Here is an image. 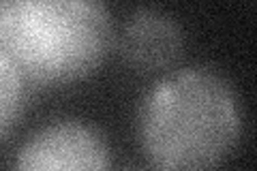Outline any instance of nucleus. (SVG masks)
I'll use <instances>...</instances> for the list:
<instances>
[{
  "mask_svg": "<svg viewBox=\"0 0 257 171\" xmlns=\"http://www.w3.org/2000/svg\"><path fill=\"white\" fill-rule=\"evenodd\" d=\"M138 128L144 154L159 171H212L238 143L242 111L219 71L193 64L146 92Z\"/></svg>",
  "mask_w": 257,
  "mask_h": 171,
  "instance_id": "1",
  "label": "nucleus"
},
{
  "mask_svg": "<svg viewBox=\"0 0 257 171\" xmlns=\"http://www.w3.org/2000/svg\"><path fill=\"white\" fill-rule=\"evenodd\" d=\"M114 39L99 0H0V50L26 81L67 84L105 60Z\"/></svg>",
  "mask_w": 257,
  "mask_h": 171,
  "instance_id": "2",
  "label": "nucleus"
},
{
  "mask_svg": "<svg viewBox=\"0 0 257 171\" xmlns=\"http://www.w3.org/2000/svg\"><path fill=\"white\" fill-rule=\"evenodd\" d=\"M11 171H111V154L94 126L67 118L32 133Z\"/></svg>",
  "mask_w": 257,
  "mask_h": 171,
  "instance_id": "3",
  "label": "nucleus"
},
{
  "mask_svg": "<svg viewBox=\"0 0 257 171\" xmlns=\"http://www.w3.org/2000/svg\"><path fill=\"white\" fill-rule=\"evenodd\" d=\"M120 52L128 64L144 71L167 67L182 52V28L174 15L144 7L124 22Z\"/></svg>",
  "mask_w": 257,
  "mask_h": 171,
  "instance_id": "4",
  "label": "nucleus"
},
{
  "mask_svg": "<svg viewBox=\"0 0 257 171\" xmlns=\"http://www.w3.org/2000/svg\"><path fill=\"white\" fill-rule=\"evenodd\" d=\"M26 109V79L0 50V139H5Z\"/></svg>",
  "mask_w": 257,
  "mask_h": 171,
  "instance_id": "5",
  "label": "nucleus"
}]
</instances>
